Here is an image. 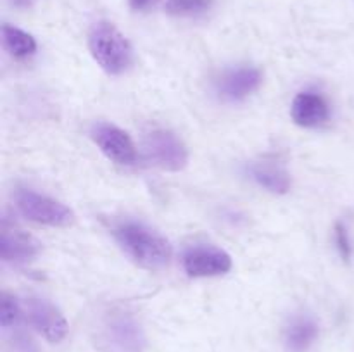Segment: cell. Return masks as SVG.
Instances as JSON below:
<instances>
[{
	"instance_id": "obj_1",
	"label": "cell",
	"mask_w": 354,
	"mask_h": 352,
	"mask_svg": "<svg viewBox=\"0 0 354 352\" xmlns=\"http://www.w3.org/2000/svg\"><path fill=\"white\" fill-rule=\"evenodd\" d=\"M113 233L118 244L137 264L147 269H161L168 266L173 255L171 244L158 231L142 223L123 221L114 226Z\"/></svg>"
},
{
	"instance_id": "obj_2",
	"label": "cell",
	"mask_w": 354,
	"mask_h": 352,
	"mask_svg": "<svg viewBox=\"0 0 354 352\" xmlns=\"http://www.w3.org/2000/svg\"><path fill=\"white\" fill-rule=\"evenodd\" d=\"M88 47L97 64L111 76L127 72L133 62L130 41L109 21H99L90 28Z\"/></svg>"
},
{
	"instance_id": "obj_3",
	"label": "cell",
	"mask_w": 354,
	"mask_h": 352,
	"mask_svg": "<svg viewBox=\"0 0 354 352\" xmlns=\"http://www.w3.org/2000/svg\"><path fill=\"white\" fill-rule=\"evenodd\" d=\"M16 206L24 217L47 226H69L75 223V213L59 200L41 195L33 190H19L16 193Z\"/></svg>"
},
{
	"instance_id": "obj_4",
	"label": "cell",
	"mask_w": 354,
	"mask_h": 352,
	"mask_svg": "<svg viewBox=\"0 0 354 352\" xmlns=\"http://www.w3.org/2000/svg\"><path fill=\"white\" fill-rule=\"evenodd\" d=\"M144 150L149 161L165 171H182L189 162L185 144L169 130H154L147 133Z\"/></svg>"
},
{
	"instance_id": "obj_5",
	"label": "cell",
	"mask_w": 354,
	"mask_h": 352,
	"mask_svg": "<svg viewBox=\"0 0 354 352\" xmlns=\"http://www.w3.org/2000/svg\"><path fill=\"white\" fill-rule=\"evenodd\" d=\"M90 133L97 147L109 161L121 166H130L137 161V150L130 135L116 124L95 123Z\"/></svg>"
},
{
	"instance_id": "obj_6",
	"label": "cell",
	"mask_w": 354,
	"mask_h": 352,
	"mask_svg": "<svg viewBox=\"0 0 354 352\" xmlns=\"http://www.w3.org/2000/svg\"><path fill=\"white\" fill-rule=\"evenodd\" d=\"M183 269L194 278L220 276L232 269V257L213 245H196L183 254Z\"/></svg>"
},
{
	"instance_id": "obj_7",
	"label": "cell",
	"mask_w": 354,
	"mask_h": 352,
	"mask_svg": "<svg viewBox=\"0 0 354 352\" xmlns=\"http://www.w3.org/2000/svg\"><path fill=\"white\" fill-rule=\"evenodd\" d=\"M28 320L31 326L45 338V340L57 344L64 340L68 335V321L61 311L47 299L31 297L28 299Z\"/></svg>"
},
{
	"instance_id": "obj_8",
	"label": "cell",
	"mask_w": 354,
	"mask_h": 352,
	"mask_svg": "<svg viewBox=\"0 0 354 352\" xmlns=\"http://www.w3.org/2000/svg\"><path fill=\"white\" fill-rule=\"evenodd\" d=\"M263 75L258 68L241 66L232 68L221 75L216 83V92L227 102H241L261 86Z\"/></svg>"
},
{
	"instance_id": "obj_9",
	"label": "cell",
	"mask_w": 354,
	"mask_h": 352,
	"mask_svg": "<svg viewBox=\"0 0 354 352\" xmlns=\"http://www.w3.org/2000/svg\"><path fill=\"white\" fill-rule=\"evenodd\" d=\"M290 116L294 123L303 128H317L327 123L330 117L327 100L315 92H301L294 99L290 107Z\"/></svg>"
},
{
	"instance_id": "obj_10",
	"label": "cell",
	"mask_w": 354,
	"mask_h": 352,
	"mask_svg": "<svg viewBox=\"0 0 354 352\" xmlns=\"http://www.w3.org/2000/svg\"><path fill=\"white\" fill-rule=\"evenodd\" d=\"M41 251L40 242L21 230L3 228L0 237V259L6 262L33 261Z\"/></svg>"
},
{
	"instance_id": "obj_11",
	"label": "cell",
	"mask_w": 354,
	"mask_h": 352,
	"mask_svg": "<svg viewBox=\"0 0 354 352\" xmlns=\"http://www.w3.org/2000/svg\"><path fill=\"white\" fill-rule=\"evenodd\" d=\"M249 175L261 188L272 193H287L290 190V175L286 168L270 161L252 162Z\"/></svg>"
},
{
	"instance_id": "obj_12",
	"label": "cell",
	"mask_w": 354,
	"mask_h": 352,
	"mask_svg": "<svg viewBox=\"0 0 354 352\" xmlns=\"http://www.w3.org/2000/svg\"><path fill=\"white\" fill-rule=\"evenodd\" d=\"M318 337V324L310 316H297L286 330L287 347L292 352H306Z\"/></svg>"
},
{
	"instance_id": "obj_13",
	"label": "cell",
	"mask_w": 354,
	"mask_h": 352,
	"mask_svg": "<svg viewBox=\"0 0 354 352\" xmlns=\"http://www.w3.org/2000/svg\"><path fill=\"white\" fill-rule=\"evenodd\" d=\"M2 43L7 48L10 55L14 57H30L37 50V41L26 31L19 30L10 24H3L2 26Z\"/></svg>"
},
{
	"instance_id": "obj_14",
	"label": "cell",
	"mask_w": 354,
	"mask_h": 352,
	"mask_svg": "<svg viewBox=\"0 0 354 352\" xmlns=\"http://www.w3.org/2000/svg\"><path fill=\"white\" fill-rule=\"evenodd\" d=\"M109 330L111 337L116 340V344H120L121 347L128 349V347H133L137 345L138 342V326L135 324V321L131 317L123 316H113L109 321Z\"/></svg>"
},
{
	"instance_id": "obj_15",
	"label": "cell",
	"mask_w": 354,
	"mask_h": 352,
	"mask_svg": "<svg viewBox=\"0 0 354 352\" xmlns=\"http://www.w3.org/2000/svg\"><path fill=\"white\" fill-rule=\"evenodd\" d=\"M213 0H166V12L171 16H196L206 12Z\"/></svg>"
},
{
	"instance_id": "obj_16",
	"label": "cell",
	"mask_w": 354,
	"mask_h": 352,
	"mask_svg": "<svg viewBox=\"0 0 354 352\" xmlns=\"http://www.w3.org/2000/svg\"><path fill=\"white\" fill-rule=\"evenodd\" d=\"M17 314H19V307H17L16 299L9 293H2L0 297V324L3 328L10 326L17 320Z\"/></svg>"
},
{
	"instance_id": "obj_17",
	"label": "cell",
	"mask_w": 354,
	"mask_h": 352,
	"mask_svg": "<svg viewBox=\"0 0 354 352\" xmlns=\"http://www.w3.org/2000/svg\"><path fill=\"white\" fill-rule=\"evenodd\" d=\"M334 237H335V244H337V251L341 254V257L344 261H349L353 254V245L351 240H349V233H348V228L344 226L342 223L335 224V231H334Z\"/></svg>"
},
{
	"instance_id": "obj_18",
	"label": "cell",
	"mask_w": 354,
	"mask_h": 352,
	"mask_svg": "<svg viewBox=\"0 0 354 352\" xmlns=\"http://www.w3.org/2000/svg\"><path fill=\"white\" fill-rule=\"evenodd\" d=\"M154 2L156 0H128V3H130V7L133 10H145L149 9Z\"/></svg>"
},
{
	"instance_id": "obj_19",
	"label": "cell",
	"mask_w": 354,
	"mask_h": 352,
	"mask_svg": "<svg viewBox=\"0 0 354 352\" xmlns=\"http://www.w3.org/2000/svg\"><path fill=\"white\" fill-rule=\"evenodd\" d=\"M14 7H19V9H26V7L33 6L35 0H9Z\"/></svg>"
}]
</instances>
